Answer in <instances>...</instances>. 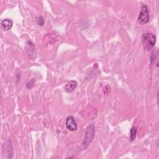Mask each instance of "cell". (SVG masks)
I'll use <instances>...</instances> for the list:
<instances>
[{"mask_svg": "<svg viewBox=\"0 0 159 159\" xmlns=\"http://www.w3.org/2000/svg\"><path fill=\"white\" fill-rule=\"evenodd\" d=\"M95 136V127L93 124L88 126L85 132L83 140L82 142V149H86L93 140Z\"/></svg>", "mask_w": 159, "mask_h": 159, "instance_id": "1", "label": "cell"}, {"mask_svg": "<svg viewBox=\"0 0 159 159\" xmlns=\"http://www.w3.org/2000/svg\"><path fill=\"white\" fill-rule=\"evenodd\" d=\"M156 40L155 36L152 33H145L141 37L143 47L147 50H150L154 47Z\"/></svg>", "mask_w": 159, "mask_h": 159, "instance_id": "2", "label": "cell"}, {"mask_svg": "<svg viewBox=\"0 0 159 159\" xmlns=\"http://www.w3.org/2000/svg\"><path fill=\"white\" fill-rule=\"evenodd\" d=\"M149 20L150 16L148 8L146 5H143L140 10V13L138 17V22L140 24L143 25L148 23Z\"/></svg>", "mask_w": 159, "mask_h": 159, "instance_id": "3", "label": "cell"}, {"mask_svg": "<svg viewBox=\"0 0 159 159\" xmlns=\"http://www.w3.org/2000/svg\"><path fill=\"white\" fill-rule=\"evenodd\" d=\"M67 128L70 131H75L77 130V124L75 121V118L72 116H69L65 122Z\"/></svg>", "mask_w": 159, "mask_h": 159, "instance_id": "4", "label": "cell"}, {"mask_svg": "<svg viewBox=\"0 0 159 159\" xmlns=\"http://www.w3.org/2000/svg\"><path fill=\"white\" fill-rule=\"evenodd\" d=\"M13 26V21L10 19H5L1 23V27L4 31H8L11 29Z\"/></svg>", "mask_w": 159, "mask_h": 159, "instance_id": "5", "label": "cell"}, {"mask_svg": "<svg viewBox=\"0 0 159 159\" xmlns=\"http://www.w3.org/2000/svg\"><path fill=\"white\" fill-rule=\"evenodd\" d=\"M77 82L74 80H72L69 82L65 86V90L67 93H72L77 88Z\"/></svg>", "mask_w": 159, "mask_h": 159, "instance_id": "6", "label": "cell"}, {"mask_svg": "<svg viewBox=\"0 0 159 159\" xmlns=\"http://www.w3.org/2000/svg\"><path fill=\"white\" fill-rule=\"evenodd\" d=\"M137 128L136 127H132L130 130V137L129 139L131 142L134 141L136 139V135H137Z\"/></svg>", "mask_w": 159, "mask_h": 159, "instance_id": "7", "label": "cell"}, {"mask_svg": "<svg viewBox=\"0 0 159 159\" xmlns=\"http://www.w3.org/2000/svg\"><path fill=\"white\" fill-rule=\"evenodd\" d=\"M37 21L38 24H39V26H41L44 24V22H45V21H44V18H43L42 16H39V17L37 18Z\"/></svg>", "mask_w": 159, "mask_h": 159, "instance_id": "8", "label": "cell"}, {"mask_svg": "<svg viewBox=\"0 0 159 159\" xmlns=\"http://www.w3.org/2000/svg\"><path fill=\"white\" fill-rule=\"evenodd\" d=\"M34 80L33 79H32L31 81H29L27 83V88L30 89L31 88L33 87L34 86Z\"/></svg>", "mask_w": 159, "mask_h": 159, "instance_id": "9", "label": "cell"}]
</instances>
